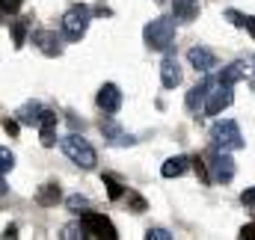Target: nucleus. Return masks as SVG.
I'll use <instances>...</instances> for the list:
<instances>
[{"instance_id": "1", "label": "nucleus", "mask_w": 255, "mask_h": 240, "mask_svg": "<svg viewBox=\"0 0 255 240\" xmlns=\"http://www.w3.org/2000/svg\"><path fill=\"white\" fill-rule=\"evenodd\" d=\"M142 39H145V45L151 51H166L172 45V39H175V18L160 15V18L148 21L145 30H142Z\"/></svg>"}, {"instance_id": "2", "label": "nucleus", "mask_w": 255, "mask_h": 240, "mask_svg": "<svg viewBox=\"0 0 255 240\" xmlns=\"http://www.w3.org/2000/svg\"><path fill=\"white\" fill-rule=\"evenodd\" d=\"M63 151L68 160H74L80 169H92L95 163H98V154H95V148L83 139V136H77V133H68L63 139Z\"/></svg>"}, {"instance_id": "3", "label": "nucleus", "mask_w": 255, "mask_h": 240, "mask_svg": "<svg viewBox=\"0 0 255 240\" xmlns=\"http://www.w3.org/2000/svg\"><path fill=\"white\" fill-rule=\"evenodd\" d=\"M211 139H214V148H223V151H238V148H244V133H241V127L232 119L217 121L214 130H211Z\"/></svg>"}, {"instance_id": "4", "label": "nucleus", "mask_w": 255, "mask_h": 240, "mask_svg": "<svg viewBox=\"0 0 255 240\" xmlns=\"http://www.w3.org/2000/svg\"><path fill=\"white\" fill-rule=\"evenodd\" d=\"M89 18H92V12H89V6H83V3H74L68 12L63 15V30L65 36L71 39V42H77L86 30H89Z\"/></svg>"}, {"instance_id": "5", "label": "nucleus", "mask_w": 255, "mask_h": 240, "mask_svg": "<svg viewBox=\"0 0 255 240\" xmlns=\"http://www.w3.org/2000/svg\"><path fill=\"white\" fill-rule=\"evenodd\" d=\"M205 163H208V169H211V181L229 184V181L235 178V160L229 157V151H223V148H211V151L205 154Z\"/></svg>"}, {"instance_id": "6", "label": "nucleus", "mask_w": 255, "mask_h": 240, "mask_svg": "<svg viewBox=\"0 0 255 240\" xmlns=\"http://www.w3.org/2000/svg\"><path fill=\"white\" fill-rule=\"evenodd\" d=\"M232 101H235V92H232V86L217 80V83L211 86V92H208V98H205V107H202V110H205L208 116H220L226 107H232Z\"/></svg>"}, {"instance_id": "7", "label": "nucleus", "mask_w": 255, "mask_h": 240, "mask_svg": "<svg viewBox=\"0 0 255 240\" xmlns=\"http://www.w3.org/2000/svg\"><path fill=\"white\" fill-rule=\"evenodd\" d=\"M80 223H83V229H86V238H107V240H116V226L107 220V217H101V214H92V211H86L83 217H80Z\"/></svg>"}, {"instance_id": "8", "label": "nucleus", "mask_w": 255, "mask_h": 240, "mask_svg": "<svg viewBox=\"0 0 255 240\" xmlns=\"http://www.w3.org/2000/svg\"><path fill=\"white\" fill-rule=\"evenodd\" d=\"M33 45H39V51L45 57H60L63 54V42L54 30H36L33 33Z\"/></svg>"}, {"instance_id": "9", "label": "nucleus", "mask_w": 255, "mask_h": 240, "mask_svg": "<svg viewBox=\"0 0 255 240\" xmlns=\"http://www.w3.org/2000/svg\"><path fill=\"white\" fill-rule=\"evenodd\" d=\"M98 107L104 110V113H116L119 107H122V92H119V86L116 83H104L101 89H98Z\"/></svg>"}, {"instance_id": "10", "label": "nucleus", "mask_w": 255, "mask_h": 240, "mask_svg": "<svg viewBox=\"0 0 255 240\" xmlns=\"http://www.w3.org/2000/svg\"><path fill=\"white\" fill-rule=\"evenodd\" d=\"M187 60H190V65L199 71V74H208L211 68H214V62H217V57L208 51V48H202V45H196V48H190V54H187Z\"/></svg>"}, {"instance_id": "11", "label": "nucleus", "mask_w": 255, "mask_h": 240, "mask_svg": "<svg viewBox=\"0 0 255 240\" xmlns=\"http://www.w3.org/2000/svg\"><path fill=\"white\" fill-rule=\"evenodd\" d=\"M101 133H104L113 145H133V142H136V139H133L130 133H125L113 119H101Z\"/></svg>"}, {"instance_id": "12", "label": "nucleus", "mask_w": 255, "mask_h": 240, "mask_svg": "<svg viewBox=\"0 0 255 240\" xmlns=\"http://www.w3.org/2000/svg\"><path fill=\"white\" fill-rule=\"evenodd\" d=\"M160 83L166 89H175L181 83V68H178V60L175 57H166L163 60V65H160Z\"/></svg>"}, {"instance_id": "13", "label": "nucleus", "mask_w": 255, "mask_h": 240, "mask_svg": "<svg viewBox=\"0 0 255 240\" xmlns=\"http://www.w3.org/2000/svg\"><path fill=\"white\" fill-rule=\"evenodd\" d=\"M39 136H42V145H54L57 142V113L45 110L42 113V121H39Z\"/></svg>"}, {"instance_id": "14", "label": "nucleus", "mask_w": 255, "mask_h": 240, "mask_svg": "<svg viewBox=\"0 0 255 240\" xmlns=\"http://www.w3.org/2000/svg\"><path fill=\"white\" fill-rule=\"evenodd\" d=\"M42 113H45V107H42L39 101H27L24 107H18L15 119L21 121V124H33V127H39V121H42Z\"/></svg>"}, {"instance_id": "15", "label": "nucleus", "mask_w": 255, "mask_h": 240, "mask_svg": "<svg viewBox=\"0 0 255 240\" xmlns=\"http://www.w3.org/2000/svg\"><path fill=\"white\" fill-rule=\"evenodd\" d=\"M199 15V0H172V18L175 21H196Z\"/></svg>"}, {"instance_id": "16", "label": "nucleus", "mask_w": 255, "mask_h": 240, "mask_svg": "<svg viewBox=\"0 0 255 240\" xmlns=\"http://www.w3.org/2000/svg\"><path fill=\"white\" fill-rule=\"evenodd\" d=\"M211 86H214V80H202L199 86H193L190 92H187V110H190V113H196V110L205 107V98H208Z\"/></svg>"}, {"instance_id": "17", "label": "nucleus", "mask_w": 255, "mask_h": 240, "mask_svg": "<svg viewBox=\"0 0 255 240\" xmlns=\"http://www.w3.org/2000/svg\"><path fill=\"white\" fill-rule=\"evenodd\" d=\"M60 199H63L60 184H42V187H39V193H36V202H39L42 208H54Z\"/></svg>"}, {"instance_id": "18", "label": "nucleus", "mask_w": 255, "mask_h": 240, "mask_svg": "<svg viewBox=\"0 0 255 240\" xmlns=\"http://www.w3.org/2000/svg\"><path fill=\"white\" fill-rule=\"evenodd\" d=\"M187 157H169L166 163H163V169H160V175L163 178H178V175H184L187 172Z\"/></svg>"}, {"instance_id": "19", "label": "nucleus", "mask_w": 255, "mask_h": 240, "mask_svg": "<svg viewBox=\"0 0 255 240\" xmlns=\"http://www.w3.org/2000/svg\"><path fill=\"white\" fill-rule=\"evenodd\" d=\"M241 77H244V62H232V65H226V68L220 71V77H217V80L232 86V83H238Z\"/></svg>"}, {"instance_id": "20", "label": "nucleus", "mask_w": 255, "mask_h": 240, "mask_svg": "<svg viewBox=\"0 0 255 240\" xmlns=\"http://www.w3.org/2000/svg\"><path fill=\"white\" fill-rule=\"evenodd\" d=\"M12 39H15V48H24V42H27V21H15Z\"/></svg>"}, {"instance_id": "21", "label": "nucleus", "mask_w": 255, "mask_h": 240, "mask_svg": "<svg viewBox=\"0 0 255 240\" xmlns=\"http://www.w3.org/2000/svg\"><path fill=\"white\" fill-rule=\"evenodd\" d=\"M63 240H74V238H86V229H83V223H71V226H65L63 235H60Z\"/></svg>"}, {"instance_id": "22", "label": "nucleus", "mask_w": 255, "mask_h": 240, "mask_svg": "<svg viewBox=\"0 0 255 240\" xmlns=\"http://www.w3.org/2000/svg\"><path fill=\"white\" fill-rule=\"evenodd\" d=\"M104 187H107L110 199H122V184L113 178V175H104Z\"/></svg>"}, {"instance_id": "23", "label": "nucleus", "mask_w": 255, "mask_h": 240, "mask_svg": "<svg viewBox=\"0 0 255 240\" xmlns=\"http://www.w3.org/2000/svg\"><path fill=\"white\" fill-rule=\"evenodd\" d=\"M12 166H15V157H12V151L0 145V175H3V172H9Z\"/></svg>"}, {"instance_id": "24", "label": "nucleus", "mask_w": 255, "mask_h": 240, "mask_svg": "<svg viewBox=\"0 0 255 240\" xmlns=\"http://www.w3.org/2000/svg\"><path fill=\"white\" fill-rule=\"evenodd\" d=\"M226 18H229L235 27H247V15H241L238 9H226Z\"/></svg>"}, {"instance_id": "25", "label": "nucleus", "mask_w": 255, "mask_h": 240, "mask_svg": "<svg viewBox=\"0 0 255 240\" xmlns=\"http://www.w3.org/2000/svg\"><path fill=\"white\" fill-rule=\"evenodd\" d=\"M148 240H172V235L166 232V229H148V235H145Z\"/></svg>"}, {"instance_id": "26", "label": "nucleus", "mask_w": 255, "mask_h": 240, "mask_svg": "<svg viewBox=\"0 0 255 240\" xmlns=\"http://www.w3.org/2000/svg\"><path fill=\"white\" fill-rule=\"evenodd\" d=\"M241 202H244L247 208H255V187H247V190L241 193Z\"/></svg>"}, {"instance_id": "27", "label": "nucleus", "mask_w": 255, "mask_h": 240, "mask_svg": "<svg viewBox=\"0 0 255 240\" xmlns=\"http://www.w3.org/2000/svg\"><path fill=\"white\" fill-rule=\"evenodd\" d=\"M0 9L3 12H18L21 9V0H0Z\"/></svg>"}, {"instance_id": "28", "label": "nucleus", "mask_w": 255, "mask_h": 240, "mask_svg": "<svg viewBox=\"0 0 255 240\" xmlns=\"http://www.w3.org/2000/svg\"><path fill=\"white\" fill-rule=\"evenodd\" d=\"M86 205H89V202H86L83 196H71V199H68V208H71V211H77V208H86Z\"/></svg>"}, {"instance_id": "29", "label": "nucleus", "mask_w": 255, "mask_h": 240, "mask_svg": "<svg viewBox=\"0 0 255 240\" xmlns=\"http://www.w3.org/2000/svg\"><path fill=\"white\" fill-rule=\"evenodd\" d=\"M241 238H244V240H255V223H250V226H244V229H241Z\"/></svg>"}, {"instance_id": "30", "label": "nucleus", "mask_w": 255, "mask_h": 240, "mask_svg": "<svg viewBox=\"0 0 255 240\" xmlns=\"http://www.w3.org/2000/svg\"><path fill=\"white\" fill-rule=\"evenodd\" d=\"M130 208H133V211L139 214V211H145V202H142L139 196H130Z\"/></svg>"}, {"instance_id": "31", "label": "nucleus", "mask_w": 255, "mask_h": 240, "mask_svg": "<svg viewBox=\"0 0 255 240\" xmlns=\"http://www.w3.org/2000/svg\"><path fill=\"white\" fill-rule=\"evenodd\" d=\"M18 130H21V121H18V119L6 121V133H12V136H15V133H18Z\"/></svg>"}, {"instance_id": "32", "label": "nucleus", "mask_w": 255, "mask_h": 240, "mask_svg": "<svg viewBox=\"0 0 255 240\" xmlns=\"http://www.w3.org/2000/svg\"><path fill=\"white\" fill-rule=\"evenodd\" d=\"M247 30H250V36L255 39V18H247Z\"/></svg>"}, {"instance_id": "33", "label": "nucleus", "mask_w": 255, "mask_h": 240, "mask_svg": "<svg viewBox=\"0 0 255 240\" xmlns=\"http://www.w3.org/2000/svg\"><path fill=\"white\" fill-rule=\"evenodd\" d=\"M0 18H3V9H0Z\"/></svg>"}]
</instances>
